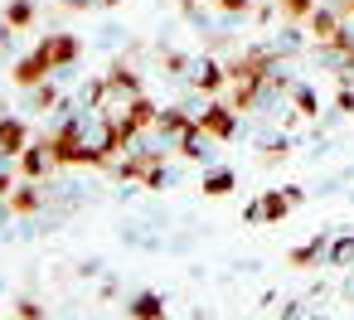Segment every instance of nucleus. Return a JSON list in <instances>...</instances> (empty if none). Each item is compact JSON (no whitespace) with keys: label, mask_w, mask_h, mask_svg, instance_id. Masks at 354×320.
Masks as SVG:
<instances>
[{"label":"nucleus","mask_w":354,"mask_h":320,"mask_svg":"<svg viewBox=\"0 0 354 320\" xmlns=\"http://www.w3.org/2000/svg\"><path fill=\"white\" fill-rule=\"evenodd\" d=\"M286 209H291V199H286L281 189H267L262 199H252V204L243 209V218H248V223H277V218H286Z\"/></svg>","instance_id":"nucleus-2"},{"label":"nucleus","mask_w":354,"mask_h":320,"mask_svg":"<svg viewBox=\"0 0 354 320\" xmlns=\"http://www.w3.org/2000/svg\"><path fill=\"white\" fill-rule=\"evenodd\" d=\"M223 78H228V68H223V64H214V59H199V64H194V88L218 93V88H223Z\"/></svg>","instance_id":"nucleus-8"},{"label":"nucleus","mask_w":354,"mask_h":320,"mask_svg":"<svg viewBox=\"0 0 354 320\" xmlns=\"http://www.w3.org/2000/svg\"><path fill=\"white\" fill-rule=\"evenodd\" d=\"M97 6H117V0H97Z\"/></svg>","instance_id":"nucleus-23"},{"label":"nucleus","mask_w":354,"mask_h":320,"mask_svg":"<svg viewBox=\"0 0 354 320\" xmlns=\"http://www.w3.org/2000/svg\"><path fill=\"white\" fill-rule=\"evenodd\" d=\"M199 126H204L214 141H233V136H238V107L214 102V107H204V112H199Z\"/></svg>","instance_id":"nucleus-1"},{"label":"nucleus","mask_w":354,"mask_h":320,"mask_svg":"<svg viewBox=\"0 0 354 320\" xmlns=\"http://www.w3.org/2000/svg\"><path fill=\"white\" fill-rule=\"evenodd\" d=\"M25 141H30L25 122H15V117H0V151H10V156H20V151H25Z\"/></svg>","instance_id":"nucleus-9"},{"label":"nucleus","mask_w":354,"mask_h":320,"mask_svg":"<svg viewBox=\"0 0 354 320\" xmlns=\"http://www.w3.org/2000/svg\"><path fill=\"white\" fill-rule=\"evenodd\" d=\"M175 146H180V156H189V160H204V156H209V146H214V136H209V131L194 122V126H189V131H185Z\"/></svg>","instance_id":"nucleus-7"},{"label":"nucleus","mask_w":354,"mask_h":320,"mask_svg":"<svg viewBox=\"0 0 354 320\" xmlns=\"http://www.w3.org/2000/svg\"><path fill=\"white\" fill-rule=\"evenodd\" d=\"M291 97H296V117H315V112H320L315 88H291Z\"/></svg>","instance_id":"nucleus-13"},{"label":"nucleus","mask_w":354,"mask_h":320,"mask_svg":"<svg viewBox=\"0 0 354 320\" xmlns=\"http://www.w3.org/2000/svg\"><path fill=\"white\" fill-rule=\"evenodd\" d=\"M194 122H199V117H189L185 107H165V112L156 117V126H160V136H165V141H180V136H185Z\"/></svg>","instance_id":"nucleus-6"},{"label":"nucleus","mask_w":354,"mask_h":320,"mask_svg":"<svg viewBox=\"0 0 354 320\" xmlns=\"http://www.w3.org/2000/svg\"><path fill=\"white\" fill-rule=\"evenodd\" d=\"M49 73H54V64H49V59H44L39 49H35L30 59H20V64H15V83H20V88H35V83H49Z\"/></svg>","instance_id":"nucleus-3"},{"label":"nucleus","mask_w":354,"mask_h":320,"mask_svg":"<svg viewBox=\"0 0 354 320\" xmlns=\"http://www.w3.org/2000/svg\"><path fill=\"white\" fill-rule=\"evenodd\" d=\"M10 204H15L20 214H30V209H39V189H35V185H25V189H20V194H15Z\"/></svg>","instance_id":"nucleus-18"},{"label":"nucleus","mask_w":354,"mask_h":320,"mask_svg":"<svg viewBox=\"0 0 354 320\" xmlns=\"http://www.w3.org/2000/svg\"><path fill=\"white\" fill-rule=\"evenodd\" d=\"M35 20V6L30 0H10V10H6V30H25Z\"/></svg>","instance_id":"nucleus-12"},{"label":"nucleus","mask_w":354,"mask_h":320,"mask_svg":"<svg viewBox=\"0 0 354 320\" xmlns=\"http://www.w3.org/2000/svg\"><path fill=\"white\" fill-rule=\"evenodd\" d=\"M354 262V238H335L330 243V267H349Z\"/></svg>","instance_id":"nucleus-16"},{"label":"nucleus","mask_w":354,"mask_h":320,"mask_svg":"<svg viewBox=\"0 0 354 320\" xmlns=\"http://www.w3.org/2000/svg\"><path fill=\"white\" fill-rule=\"evenodd\" d=\"M228 189H233V170H214V175L204 180V194H214V199L228 194Z\"/></svg>","instance_id":"nucleus-17"},{"label":"nucleus","mask_w":354,"mask_h":320,"mask_svg":"<svg viewBox=\"0 0 354 320\" xmlns=\"http://www.w3.org/2000/svg\"><path fill=\"white\" fill-rule=\"evenodd\" d=\"M156 117H160V112H156V102H151V97H136V102H131V112H127V122H131L136 131H141V126H156Z\"/></svg>","instance_id":"nucleus-11"},{"label":"nucleus","mask_w":354,"mask_h":320,"mask_svg":"<svg viewBox=\"0 0 354 320\" xmlns=\"http://www.w3.org/2000/svg\"><path fill=\"white\" fill-rule=\"evenodd\" d=\"M194 6H199V0H185V10H194Z\"/></svg>","instance_id":"nucleus-22"},{"label":"nucleus","mask_w":354,"mask_h":320,"mask_svg":"<svg viewBox=\"0 0 354 320\" xmlns=\"http://www.w3.org/2000/svg\"><path fill=\"white\" fill-rule=\"evenodd\" d=\"M49 165H54V146H49V141H39V146H25V151H20V170H25L30 180H44V175H49Z\"/></svg>","instance_id":"nucleus-4"},{"label":"nucleus","mask_w":354,"mask_h":320,"mask_svg":"<svg viewBox=\"0 0 354 320\" xmlns=\"http://www.w3.org/2000/svg\"><path fill=\"white\" fill-rule=\"evenodd\" d=\"M39 54H44L54 68H64V64H73V59H78V39H73V35H49V39L39 44Z\"/></svg>","instance_id":"nucleus-5"},{"label":"nucleus","mask_w":354,"mask_h":320,"mask_svg":"<svg viewBox=\"0 0 354 320\" xmlns=\"http://www.w3.org/2000/svg\"><path fill=\"white\" fill-rule=\"evenodd\" d=\"M277 10H281L286 20H310V10H315V0H277Z\"/></svg>","instance_id":"nucleus-15"},{"label":"nucleus","mask_w":354,"mask_h":320,"mask_svg":"<svg viewBox=\"0 0 354 320\" xmlns=\"http://www.w3.org/2000/svg\"><path fill=\"white\" fill-rule=\"evenodd\" d=\"M64 6H68V10H83V6H88V0H64Z\"/></svg>","instance_id":"nucleus-21"},{"label":"nucleus","mask_w":354,"mask_h":320,"mask_svg":"<svg viewBox=\"0 0 354 320\" xmlns=\"http://www.w3.org/2000/svg\"><path fill=\"white\" fill-rule=\"evenodd\" d=\"M131 320H165V301H160L156 291H141V296L131 301Z\"/></svg>","instance_id":"nucleus-10"},{"label":"nucleus","mask_w":354,"mask_h":320,"mask_svg":"<svg viewBox=\"0 0 354 320\" xmlns=\"http://www.w3.org/2000/svg\"><path fill=\"white\" fill-rule=\"evenodd\" d=\"M310 320H325V315H310Z\"/></svg>","instance_id":"nucleus-24"},{"label":"nucleus","mask_w":354,"mask_h":320,"mask_svg":"<svg viewBox=\"0 0 354 320\" xmlns=\"http://www.w3.org/2000/svg\"><path fill=\"white\" fill-rule=\"evenodd\" d=\"M39 315H44V310H39L35 301H20V320H39Z\"/></svg>","instance_id":"nucleus-20"},{"label":"nucleus","mask_w":354,"mask_h":320,"mask_svg":"<svg viewBox=\"0 0 354 320\" xmlns=\"http://www.w3.org/2000/svg\"><path fill=\"white\" fill-rule=\"evenodd\" d=\"M214 6H218L223 15H248V10H252V0H214Z\"/></svg>","instance_id":"nucleus-19"},{"label":"nucleus","mask_w":354,"mask_h":320,"mask_svg":"<svg viewBox=\"0 0 354 320\" xmlns=\"http://www.w3.org/2000/svg\"><path fill=\"white\" fill-rule=\"evenodd\" d=\"M320 252H325V233H315L306 247H296V252H291V267H306V262H315Z\"/></svg>","instance_id":"nucleus-14"}]
</instances>
